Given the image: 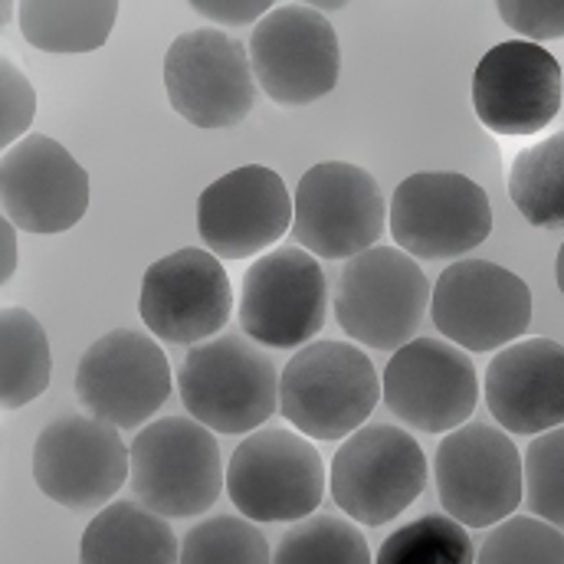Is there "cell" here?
<instances>
[{
    "mask_svg": "<svg viewBox=\"0 0 564 564\" xmlns=\"http://www.w3.org/2000/svg\"><path fill=\"white\" fill-rule=\"evenodd\" d=\"M276 361L247 335L224 332L187 351L177 391L187 414L214 433H253L280 411Z\"/></svg>",
    "mask_w": 564,
    "mask_h": 564,
    "instance_id": "6da1fadb",
    "label": "cell"
},
{
    "mask_svg": "<svg viewBox=\"0 0 564 564\" xmlns=\"http://www.w3.org/2000/svg\"><path fill=\"white\" fill-rule=\"evenodd\" d=\"M378 401V371L348 341H308L282 368L280 414L308 440H348Z\"/></svg>",
    "mask_w": 564,
    "mask_h": 564,
    "instance_id": "7a4b0ae2",
    "label": "cell"
},
{
    "mask_svg": "<svg viewBox=\"0 0 564 564\" xmlns=\"http://www.w3.org/2000/svg\"><path fill=\"white\" fill-rule=\"evenodd\" d=\"M129 489L164 519H194L224 492V459L214 430L194 417H161L132 440Z\"/></svg>",
    "mask_w": 564,
    "mask_h": 564,
    "instance_id": "3957f363",
    "label": "cell"
},
{
    "mask_svg": "<svg viewBox=\"0 0 564 564\" xmlns=\"http://www.w3.org/2000/svg\"><path fill=\"white\" fill-rule=\"evenodd\" d=\"M440 506L466 529H492L522 506L525 463L512 436L489 423H463L433 456Z\"/></svg>",
    "mask_w": 564,
    "mask_h": 564,
    "instance_id": "277c9868",
    "label": "cell"
},
{
    "mask_svg": "<svg viewBox=\"0 0 564 564\" xmlns=\"http://www.w3.org/2000/svg\"><path fill=\"white\" fill-rule=\"evenodd\" d=\"M227 496L250 522H302L325 499V463L299 430L260 426L227 463Z\"/></svg>",
    "mask_w": 564,
    "mask_h": 564,
    "instance_id": "5b68a950",
    "label": "cell"
},
{
    "mask_svg": "<svg viewBox=\"0 0 564 564\" xmlns=\"http://www.w3.org/2000/svg\"><path fill=\"white\" fill-rule=\"evenodd\" d=\"M430 305V282L414 257L394 247H371L351 260L335 282V318L348 338L378 351L414 341Z\"/></svg>",
    "mask_w": 564,
    "mask_h": 564,
    "instance_id": "8992f818",
    "label": "cell"
},
{
    "mask_svg": "<svg viewBox=\"0 0 564 564\" xmlns=\"http://www.w3.org/2000/svg\"><path fill=\"white\" fill-rule=\"evenodd\" d=\"M328 486L335 506L351 522L378 529L421 499L426 456L408 430L394 423H368L338 446Z\"/></svg>",
    "mask_w": 564,
    "mask_h": 564,
    "instance_id": "52a82bcc",
    "label": "cell"
},
{
    "mask_svg": "<svg viewBox=\"0 0 564 564\" xmlns=\"http://www.w3.org/2000/svg\"><path fill=\"white\" fill-rule=\"evenodd\" d=\"M295 247L315 260H351L371 250L388 227V204L371 171L351 161L312 164L292 197Z\"/></svg>",
    "mask_w": 564,
    "mask_h": 564,
    "instance_id": "ba28073f",
    "label": "cell"
},
{
    "mask_svg": "<svg viewBox=\"0 0 564 564\" xmlns=\"http://www.w3.org/2000/svg\"><path fill=\"white\" fill-rule=\"evenodd\" d=\"M33 482L69 512H102L132 476V449L122 430L89 414L46 423L33 440Z\"/></svg>",
    "mask_w": 564,
    "mask_h": 564,
    "instance_id": "9c48e42d",
    "label": "cell"
},
{
    "mask_svg": "<svg viewBox=\"0 0 564 564\" xmlns=\"http://www.w3.org/2000/svg\"><path fill=\"white\" fill-rule=\"evenodd\" d=\"M388 227L414 260H459L492 234V204L466 174L421 171L398 184Z\"/></svg>",
    "mask_w": 564,
    "mask_h": 564,
    "instance_id": "30bf717a",
    "label": "cell"
},
{
    "mask_svg": "<svg viewBox=\"0 0 564 564\" xmlns=\"http://www.w3.org/2000/svg\"><path fill=\"white\" fill-rule=\"evenodd\" d=\"M171 109L197 129H234L257 102V76L240 40L197 26L171 40L164 53Z\"/></svg>",
    "mask_w": 564,
    "mask_h": 564,
    "instance_id": "8fae6325",
    "label": "cell"
},
{
    "mask_svg": "<svg viewBox=\"0 0 564 564\" xmlns=\"http://www.w3.org/2000/svg\"><path fill=\"white\" fill-rule=\"evenodd\" d=\"M250 66L270 102L285 109L318 102L338 86V33L315 7L282 3L253 26Z\"/></svg>",
    "mask_w": 564,
    "mask_h": 564,
    "instance_id": "7c38bea8",
    "label": "cell"
},
{
    "mask_svg": "<svg viewBox=\"0 0 564 564\" xmlns=\"http://www.w3.org/2000/svg\"><path fill=\"white\" fill-rule=\"evenodd\" d=\"M433 325L463 351H502L532 322V289L489 260H456L430 292Z\"/></svg>",
    "mask_w": 564,
    "mask_h": 564,
    "instance_id": "4fadbf2b",
    "label": "cell"
},
{
    "mask_svg": "<svg viewBox=\"0 0 564 564\" xmlns=\"http://www.w3.org/2000/svg\"><path fill=\"white\" fill-rule=\"evenodd\" d=\"M171 365L161 345L135 328L96 338L76 368V398L89 417L116 430H141L171 398Z\"/></svg>",
    "mask_w": 564,
    "mask_h": 564,
    "instance_id": "5bb4252c",
    "label": "cell"
},
{
    "mask_svg": "<svg viewBox=\"0 0 564 564\" xmlns=\"http://www.w3.org/2000/svg\"><path fill=\"white\" fill-rule=\"evenodd\" d=\"M328 280L302 247H280L250 263L240 285V328L263 348H305L325 325Z\"/></svg>",
    "mask_w": 564,
    "mask_h": 564,
    "instance_id": "9a60e30c",
    "label": "cell"
},
{
    "mask_svg": "<svg viewBox=\"0 0 564 564\" xmlns=\"http://www.w3.org/2000/svg\"><path fill=\"white\" fill-rule=\"evenodd\" d=\"M234 312V285L210 250L184 247L154 260L139 292L144 328L167 345H200L227 328Z\"/></svg>",
    "mask_w": 564,
    "mask_h": 564,
    "instance_id": "2e32d148",
    "label": "cell"
},
{
    "mask_svg": "<svg viewBox=\"0 0 564 564\" xmlns=\"http://www.w3.org/2000/svg\"><path fill=\"white\" fill-rule=\"evenodd\" d=\"M381 398L411 430L453 433L476 411V365L463 348L443 338H414L391 355L381 378Z\"/></svg>",
    "mask_w": 564,
    "mask_h": 564,
    "instance_id": "e0dca14e",
    "label": "cell"
},
{
    "mask_svg": "<svg viewBox=\"0 0 564 564\" xmlns=\"http://www.w3.org/2000/svg\"><path fill=\"white\" fill-rule=\"evenodd\" d=\"M564 99V73L558 59L529 40L492 46L473 73L476 119L506 139L545 132Z\"/></svg>",
    "mask_w": 564,
    "mask_h": 564,
    "instance_id": "ac0fdd59",
    "label": "cell"
},
{
    "mask_svg": "<svg viewBox=\"0 0 564 564\" xmlns=\"http://www.w3.org/2000/svg\"><path fill=\"white\" fill-rule=\"evenodd\" d=\"M3 217L26 234H66L89 207V174L50 135H26L0 158Z\"/></svg>",
    "mask_w": 564,
    "mask_h": 564,
    "instance_id": "d6986e66",
    "label": "cell"
},
{
    "mask_svg": "<svg viewBox=\"0 0 564 564\" xmlns=\"http://www.w3.org/2000/svg\"><path fill=\"white\" fill-rule=\"evenodd\" d=\"M292 197L267 164H243L204 187L197 230L217 260H250L276 247L292 230Z\"/></svg>",
    "mask_w": 564,
    "mask_h": 564,
    "instance_id": "ffe728a7",
    "label": "cell"
},
{
    "mask_svg": "<svg viewBox=\"0 0 564 564\" xmlns=\"http://www.w3.org/2000/svg\"><path fill=\"white\" fill-rule=\"evenodd\" d=\"M486 408L506 433L539 436L564 426V345L519 338L486 368Z\"/></svg>",
    "mask_w": 564,
    "mask_h": 564,
    "instance_id": "44dd1931",
    "label": "cell"
},
{
    "mask_svg": "<svg viewBox=\"0 0 564 564\" xmlns=\"http://www.w3.org/2000/svg\"><path fill=\"white\" fill-rule=\"evenodd\" d=\"M181 545L164 516L148 506L109 502L83 532L79 564H177Z\"/></svg>",
    "mask_w": 564,
    "mask_h": 564,
    "instance_id": "7402d4cb",
    "label": "cell"
},
{
    "mask_svg": "<svg viewBox=\"0 0 564 564\" xmlns=\"http://www.w3.org/2000/svg\"><path fill=\"white\" fill-rule=\"evenodd\" d=\"M17 10L23 40L43 53H93L119 17L112 0H26Z\"/></svg>",
    "mask_w": 564,
    "mask_h": 564,
    "instance_id": "603a6c76",
    "label": "cell"
},
{
    "mask_svg": "<svg viewBox=\"0 0 564 564\" xmlns=\"http://www.w3.org/2000/svg\"><path fill=\"white\" fill-rule=\"evenodd\" d=\"M53 355L40 318L20 305L0 312V404L20 411L50 388Z\"/></svg>",
    "mask_w": 564,
    "mask_h": 564,
    "instance_id": "cb8c5ba5",
    "label": "cell"
},
{
    "mask_svg": "<svg viewBox=\"0 0 564 564\" xmlns=\"http://www.w3.org/2000/svg\"><path fill=\"white\" fill-rule=\"evenodd\" d=\"M509 197L542 230H564V132L525 144L509 167Z\"/></svg>",
    "mask_w": 564,
    "mask_h": 564,
    "instance_id": "d4e9b609",
    "label": "cell"
},
{
    "mask_svg": "<svg viewBox=\"0 0 564 564\" xmlns=\"http://www.w3.org/2000/svg\"><path fill=\"white\" fill-rule=\"evenodd\" d=\"M273 564H375V558L351 519L308 516L282 535Z\"/></svg>",
    "mask_w": 564,
    "mask_h": 564,
    "instance_id": "484cf974",
    "label": "cell"
},
{
    "mask_svg": "<svg viewBox=\"0 0 564 564\" xmlns=\"http://www.w3.org/2000/svg\"><path fill=\"white\" fill-rule=\"evenodd\" d=\"M375 564H476V549L449 516H421L384 539Z\"/></svg>",
    "mask_w": 564,
    "mask_h": 564,
    "instance_id": "4316f807",
    "label": "cell"
},
{
    "mask_svg": "<svg viewBox=\"0 0 564 564\" xmlns=\"http://www.w3.org/2000/svg\"><path fill=\"white\" fill-rule=\"evenodd\" d=\"M177 564H273L267 535L243 516H214L181 539Z\"/></svg>",
    "mask_w": 564,
    "mask_h": 564,
    "instance_id": "83f0119b",
    "label": "cell"
},
{
    "mask_svg": "<svg viewBox=\"0 0 564 564\" xmlns=\"http://www.w3.org/2000/svg\"><path fill=\"white\" fill-rule=\"evenodd\" d=\"M476 564H564V532L535 516H512L492 525Z\"/></svg>",
    "mask_w": 564,
    "mask_h": 564,
    "instance_id": "f1b7e54d",
    "label": "cell"
},
{
    "mask_svg": "<svg viewBox=\"0 0 564 564\" xmlns=\"http://www.w3.org/2000/svg\"><path fill=\"white\" fill-rule=\"evenodd\" d=\"M525 502L535 519L564 532V426L539 433L525 456Z\"/></svg>",
    "mask_w": 564,
    "mask_h": 564,
    "instance_id": "f546056e",
    "label": "cell"
},
{
    "mask_svg": "<svg viewBox=\"0 0 564 564\" xmlns=\"http://www.w3.org/2000/svg\"><path fill=\"white\" fill-rule=\"evenodd\" d=\"M33 116H36L33 86L23 76V69L10 56H3L0 59V144L3 151L23 141Z\"/></svg>",
    "mask_w": 564,
    "mask_h": 564,
    "instance_id": "4dcf8cb0",
    "label": "cell"
},
{
    "mask_svg": "<svg viewBox=\"0 0 564 564\" xmlns=\"http://www.w3.org/2000/svg\"><path fill=\"white\" fill-rule=\"evenodd\" d=\"M499 17L506 26L532 40H562L564 36V0H502Z\"/></svg>",
    "mask_w": 564,
    "mask_h": 564,
    "instance_id": "1f68e13d",
    "label": "cell"
},
{
    "mask_svg": "<svg viewBox=\"0 0 564 564\" xmlns=\"http://www.w3.org/2000/svg\"><path fill=\"white\" fill-rule=\"evenodd\" d=\"M191 10L200 13V17H207V20H217V23H224V26H247V23H260V20L273 10V3H267V0H260V3H250V0H243V3L194 0Z\"/></svg>",
    "mask_w": 564,
    "mask_h": 564,
    "instance_id": "d6a6232c",
    "label": "cell"
},
{
    "mask_svg": "<svg viewBox=\"0 0 564 564\" xmlns=\"http://www.w3.org/2000/svg\"><path fill=\"white\" fill-rule=\"evenodd\" d=\"M13 224L3 217L0 220V237H3V267H0V282H10V276L17 273V237H13Z\"/></svg>",
    "mask_w": 564,
    "mask_h": 564,
    "instance_id": "836d02e7",
    "label": "cell"
},
{
    "mask_svg": "<svg viewBox=\"0 0 564 564\" xmlns=\"http://www.w3.org/2000/svg\"><path fill=\"white\" fill-rule=\"evenodd\" d=\"M555 280H558V289H562L564 295V243L562 250H558V260H555Z\"/></svg>",
    "mask_w": 564,
    "mask_h": 564,
    "instance_id": "e575fe53",
    "label": "cell"
}]
</instances>
